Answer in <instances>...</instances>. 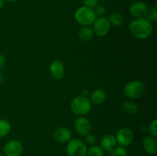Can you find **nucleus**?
Listing matches in <instances>:
<instances>
[{
  "label": "nucleus",
  "instance_id": "1",
  "mask_svg": "<svg viewBox=\"0 0 157 156\" xmlns=\"http://www.w3.org/2000/svg\"><path fill=\"white\" fill-rule=\"evenodd\" d=\"M130 31L133 35L139 39H147L152 35L153 25L147 18H134L130 23Z\"/></svg>",
  "mask_w": 157,
  "mask_h": 156
},
{
  "label": "nucleus",
  "instance_id": "2",
  "mask_svg": "<svg viewBox=\"0 0 157 156\" xmlns=\"http://www.w3.org/2000/svg\"><path fill=\"white\" fill-rule=\"evenodd\" d=\"M96 18L94 9L84 6L78 8L75 13V21L82 26H89L94 24Z\"/></svg>",
  "mask_w": 157,
  "mask_h": 156
},
{
  "label": "nucleus",
  "instance_id": "3",
  "mask_svg": "<svg viewBox=\"0 0 157 156\" xmlns=\"http://www.w3.org/2000/svg\"><path fill=\"white\" fill-rule=\"evenodd\" d=\"M70 108L72 113L79 116H84L91 110V102L86 96H78L71 102Z\"/></svg>",
  "mask_w": 157,
  "mask_h": 156
},
{
  "label": "nucleus",
  "instance_id": "4",
  "mask_svg": "<svg viewBox=\"0 0 157 156\" xmlns=\"http://www.w3.org/2000/svg\"><path fill=\"white\" fill-rule=\"evenodd\" d=\"M146 92V86L144 82L133 80L128 82L124 87V93L131 99H136L141 97Z\"/></svg>",
  "mask_w": 157,
  "mask_h": 156
},
{
  "label": "nucleus",
  "instance_id": "5",
  "mask_svg": "<svg viewBox=\"0 0 157 156\" xmlns=\"http://www.w3.org/2000/svg\"><path fill=\"white\" fill-rule=\"evenodd\" d=\"M67 156H87L86 144L79 139H71L66 147Z\"/></svg>",
  "mask_w": 157,
  "mask_h": 156
},
{
  "label": "nucleus",
  "instance_id": "6",
  "mask_svg": "<svg viewBox=\"0 0 157 156\" xmlns=\"http://www.w3.org/2000/svg\"><path fill=\"white\" fill-rule=\"evenodd\" d=\"M93 31L94 33L98 37H104L108 34L110 28V23L108 18L104 16H101L96 18L94 22Z\"/></svg>",
  "mask_w": 157,
  "mask_h": 156
},
{
  "label": "nucleus",
  "instance_id": "7",
  "mask_svg": "<svg viewBox=\"0 0 157 156\" xmlns=\"http://www.w3.org/2000/svg\"><path fill=\"white\" fill-rule=\"evenodd\" d=\"M74 128H75V132L79 136H83V137H85L87 135L91 133V123L87 118L84 116H80L75 119L74 122Z\"/></svg>",
  "mask_w": 157,
  "mask_h": 156
},
{
  "label": "nucleus",
  "instance_id": "8",
  "mask_svg": "<svg viewBox=\"0 0 157 156\" xmlns=\"http://www.w3.org/2000/svg\"><path fill=\"white\" fill-rule=\"evenodd\" d=\"M133 137L134 136L133 132L127 127H123L120 128L115 136L117 143L123 147H127L131 145L133 141Z\"/></svg>",
  "mask_w": 157,
  "mask_h": 156
},
{
  "label": "nucleus",
  "instance_id": "9",
  "mask_svg": "<svg viewBox=\"0 0 157 156\" xmlns=\"http://www.w3.org/2000/svg\"><path fill=\"white\" fill-rule=\"evenodd\" d=\"M150 7L148 5L143 2H135L129 8L130 15L134 18H147Z\"/></svg>",
  "mask_w": 157,
  "mask_h": 156
},
{
  "label": "nucleus",
  "instance_id": "10",
  "mask_svg": "<svg viewBox=\"0 0 157 156\" xmlns=\"http://www.w3.org/2000/svg\"><path fill=\"white\" fill-rule=\"evenodd\" d=\"M22 151V144L17 139L9 141L3 148V152L6 156H20Z\"/></svg>",
  "mask_w": 157,
  "mask_h": 156
},
{
  "label": "nucleus",
  "instance_id": "11",
  "mask_svg": "<svg viewBox=\"0 0 157 156\" xmlns=\"http://www.w3.org/2000/svg\"><path fill=\"white\" fill-rule=\"evenodd\" d=\"M53 138L56 142L60 143H66L71 139V131L65 127H59L54 131Z\"/></svg>",
  "mask_w": 157,
  "mask_h": 156
},
{
  "label": "nucleus",
  "instance_id": "12",
  "mask_svg": "<svg viewBox=\"0 0 157 156\" xmlns=\"http://www.w3.org/2000/svg\"><path fill=\"white\" fill-rule=\"evenodd\" d=\"M50 73L55 80H61L64 76V66L59 60H55L50 65Z\"/></svg>",
  "mask_w": 157,
  "mask_h": 156
},
{
  "label": "nucleus",
  "instance_id": "13",
  "mask_svg": "<svg viewBox=\"0 0 157 156\" xmlns=\"http://www.w3.org/2000/svg\"><path fill=\"white\" fill-rule=\"evenodd\" d=\"M117 140L113 134H107L103 136L101 141V147L104 151L111 152L117 147Z\"/></svg>",
  "mask_w": 157,
  "mask_h": 156
},
{
  "label": "nucleus",
  "instance_id": "14",
  "mask_svg": "<svg viewBox=\"0 0 157 156\" xmlns=\"http://www.w3.org/2000/svg\"><path fill=\"white\" fill-rule=\"evenodd\" d=\"M143 148L149 154H154L157 151V140L153 136H147L143 140Z\"/></svg>",
  "mask_w": 157,
  "mask_h": 156
},
{
  "label": "nucleus",
  "instance_id": "15",
  "mask_svg": "<svg viewBox=\"0 0 157 156\" xmlns=\"http://www.w3.org/2000/svg\"><path fill=\"white\" fill-rule=\"evenodd\" d=\"M107 99V93L102 89H96L90 93V101L95 105H101L104 103Z\"/></svg>",
  "mask_w": 157,
  "mask_h": 156
},
{
  "label": "nucleus",
  "instance_id": "16",
  "mask_svg": "<svg viewBox=\"0 0 157 156\" xmlns=\"http://www.w3.org/2000/svg\"><path fill=\"white\" fill-rule=\"evenodd\" d=\"M94 35V33L93 29L89 26H82L78 32V38L83 41H90L93 38Z\"/></svg>",
  "mask_w": 157,
  "mask_h": 156
},
{
  "label": "nucleus",
  "instance_id": "17",
  "mask_svg": "<svg viewBox=\"0 0 157 156\" xmlns=\"http://www.w3.org/2000/svg\"><path fill=\"white\" fill-rule=\"evenodd\" d=\"M123 111L130 116H134L139 112V107L136 103L132 102H125L121 106Z\"/></svg>",
  "mask_w": 157,
  "mask_h": 156
},
{
  "label": "nucleus",
  "instance_id": "18",
  "mask_svg": "<svg viewBox=\"0 0 157 156\" xmlns=\"http://www.w3.org/2000/svg\"><path fill=\"white\" fill-rule=\"evenodd\" d=\"M108 19L110 24H113V26H117V27L123 25L124 23V15L120 12H113L110 14Z\"/></svg>",
  "mask_w": 157,
  "mask_h": 156
},
{
  "label": "nucleus",
  "instance_id": "19",
  "mask_svg": "<svg viewBox=\"0 0 157 156\" xmlns=\"http://www.w3.org/2000/svg\"><path fill=\"white\" fill-rule=\"evenodd\" d=\"M11 131V124L6 119H0V138L7 136Z\"/></svg>",
  "mask_w": 157,
  "mask_h": 156
},
{
  "label": "nucleus",
  "instance_id": "20",
  "mask_svg": "<svg viewBox=\"0 0 157 156\" xmlns=\"http://www.w3.org/2000/svg\"><path fill=\"white\" fill-rule=\"evenodd\" d=\"M87 156H104V150L99 145H92L87 149Z\"/></svg>",
  "mask_w": 157,
  "mask_h": 156
},
{
  "label": "nucleus",
  "instance_id": "21",
  "mask_svg": "<svg viewBox=\"0 0 157 156\" xmlns=\"http://www.w3.org/2000/svg\"><path fill=\"white\" fill-rule=\"evenodd\" d=\"M110 153L112 156H127V151L125 147L121 146V145L116 147Z\"/></svg>",
  "mask_w": 157,
  "mask_h": 156
},
{
  "label": "nucleus",
  "instance_id": "22",
  "mask_svg": "<svg viewBox=\"0 0 157 156\" xmlns=\"http://www.w3.org/2000/svg\"><path fill=\"white\" fill-rule=\"evenodd\" d=\"M147 19L150 21H156L157 20V7L156 6H152L149 9L148 14L147 15Z\"/></svg>",
  "mask_w": 157,
  "mask_h": 156
},
{
  "label": "nucleus",
  "instance_id": "23",
  "mask_svg": "<svg viewBox=\"0 0 157 156\" xmlns=\"http://www.w3.org/2000/svg\"><path fill=\"white\" fill-rule=\"evenodd\" d=\"M147 130H148L149 134L150 136L156 138L157 136V119H155L153 120V122L150 124L148 127H147Z\"/></svg>",
  "mask_w": 157,
  "mask_h": 156
},
{
  "label": "nucleus",
  "instance_id": "24",
  "mask_svg": "<svg viewBox=\"0 0 157 156\" xmlns=\"http://www.w3.org/2000/svg\"><path fill=\"white\" fill-rule=\"evenodd\" d=\"M84 6L94 9L98 6V0H83Z\"/></svg>",
  "mask_w": 157,
  "mask_h": 156
},
{
  "label": "nucleus",
  "instance_id": "25",
  "mask_svg": "<svg viewBox=\"0 0 157 156\" xmlns=\"http://www.w3.org/2000/svg\"><path fill=\"white\" fill-rule=\"evenodd\" d=\"M86 138V142H87L88 145H94L95 144V142H96V138H95V136H94V135L92 134H89L87 135V136H85Z\"/></svg>",
  "mask_w": 157,
  "mask_h": 156
},
{
  "label": "nucleus",
  "instance_id": "26",
  "mask_svg": "<svg viewBox=\"0 0 157 156\" xmlns=\"http://www.w3.org/2000/svg\"><path fill=\"white\" fill-rule=\"evenodd\" d=\"M94 12L95 13H96V15L102 16V15H104V14L106 13V9L105 7L103 6H98L94 9Z\"/></svg>",
  "mask_w": 157,
  "mask_h": 156
},
{
  "label": "nucleus",
  "instance_id": "27",
  "mask_svg": "<svg viewBox=\"0 0 157 156\" xmlns=\"http://www.w3.org/2000/svg\"><path fill=\"white\" fill-rule=\"evenodd\" d=\"M6 58L4 57V55L1 54H0V69L3 68L6 65Z\"/></svg>",
  "mask_w": 157,
  "mask_h": 156
},
{
  "label": "nucleus",
  "instance_id": "28",
  "mask_svg": "<svg viewBox=\"0 0 157 156\" xmlns=\"http://www.w3.org/2000/svg\"><path fill=\"white\" fill-rule=\"evenodd\" d=\"M87 95H88V91H87V90H84L82 92H81V96H86V97H87Z\"/></svg>",
  "mask_w": 157,
  "mask_h": 156
},
{
  "label": "nucleus",
  "instance_id": "29",
  "mask_svg": "<svg viewBox=\"0 0 157 156\" xmlns=\"http://www.w3.org/2000/svg\"><path fill=\"white\" fill-rule=\"evenodd\" d=\"M4 7V0H0V11Z\"/></svg>",
  "mask_w": 157,
  "mask_h": 156
},
{
  "label": "nucleus",
  "instance_id": "30",
  "mask_svg": "<svg viewBox=\"0 0 157 156\" xmlns=\"http://www.w3.org/2000/svg\"><path fill=\"white\" fill-rule=\"evenodd\" d=\"M3 80H4V76H3V74L2 73L0 72V84H2Z\"/></svg>",
  "mask_w": 157,
  "mask_h": 156
},
{
  "label": "nucleus",
  "instance_id": "31",
  "mask_svg": "<svg viewBox=\"0 0 157 156\" xmlns=\"http://www.w3.org/2000/svg\"><path fill=\"white\" fill-rule=\"evenodd\" d=\"M6 1L9 2H16L17 0H6Z\"/></svg>",
  "mask_w": 157,
  "mask_h": 156
},
{
  "label": "nucleus",
  "instance_id": "32",
  "mask_svg": "<svg viewBox=\"0 0 157 156\" xmlns=\"http://www.w3.org/2000/svg\"><path fill=\"white\" fill-rule=\"evenodd\" d=\"M129 1H131V2H137L138 0H129Z\"/></svg>",
  "mask_w": 157,
  "mask_h": 156
},
{
  "label": "nucleus",
  "instance_id": "33",
  "mask_svg": "<svg viewBox=\"0 0 157 156\" xmlns=\"http://www.w3.org/2000/svg\"><path fill=\"white\" fill-rule=\"evenodd\" d=\"M0 156H6L4 154H0Z\"/></svg>",
  "mask_w": 157,
  "mask_h": 156
}]
</instances>
